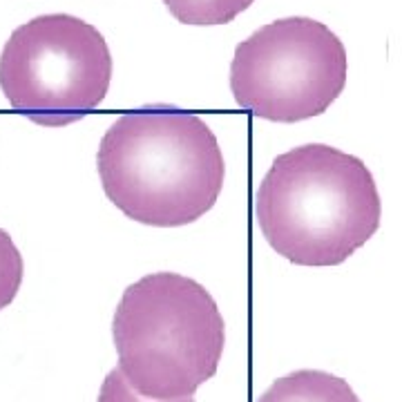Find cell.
Wrapping results in <instances>:
<instances>
[{
    "mask_svg": "<svg viewBox=\"0 0 402 402\" xmlns=\"http://www.w3.org/2000/svg\"><path fill=\"white\" fill-rule=\"evenodd\" d=\"M96 168L107 199L127 219L177 228L201 219L226 179V161L210 125L170 105L127 112L98 143Z\"/></svg>",
    "mask_w": 402,
    "mask_h": 402,
    "instance_id": "cell-1",
    "label": "cell"
},
{
    "mask_svg": "<svg viewBox=\"0 0 402 402\" xmlns=\"http://www.w3.org/2000/svg\"><path fill=\"white\" fill-rule=\"evenodd\" d=\"M268 246L297 266H338L378 233L382 199L360 156L326 143L277 155L255 194Z\"/></svg>",
    "mask_w": 402,
    "mask_h": 402,
    "instance_id": "cell-2",
    "label": "cell"
},
{
    "mask_svg": "<svg viewBox=\"0 0 402 402\" xmlns=\"http://www.w3.org/2000/svg\"><path fill=\"white\" fill-rule=\"evenodd\" d=\"M119 369L150 400L192 398L217 373L223 317L206 286L179 273H150L123 293L112 320Z\"/></svg>",
    "mask_w": 402,
    "mask_h": 402,
    "instance_id": "cell-3",
    "label": "cell"
},
{
    "mask_svg": "<svg viewBox=\"0 0 402 402\" xmlns=\"http://www.w3.org/2000/svg\"><path fill=\"white\" fill-rule=\"evenodd\" d=\"M112 54L94 25L45 14L11 31L0 54V90L16 112L61 127L98 107L110 90Z\"/></svg>",
    "mask_w": 402,
    "mask_h": 402,
    "instance_id": "cell-4",
    "label": "cell"
},
{
    "mask_svg": "<svg viewBox=\"0 0 402 402\" xmlns=\"http://www.w3.org/2000/svg\"><path fill=\"white\" fill-rule=\"evenodd\" d=\"M349 76L346 47L324 23L279 18L235 47L230 90L242 110L275 123L320 117Z\"/></svg>",
    "mask_w": 402,
    "mask_h": 402,
    "instance_id": "cell-5",
    "label": "cell"
},
{
    "mask_svg": "<svg viewBox=\"0 0 402 402\" xmlns=\"http://www.w3.org/2000/svg\"><path fill=\"white\" fill-rule=\"evenodd\" d=\"M255 402H360V398L333 373L302 369L275 380Z\"/></svg>",
    "mask_w": 402,
    "mask_h": 402,
    "instance_id": "cell-6",
    "label": "cell"
},
{
    "mask_svg": "<svg viewBox=\"0 0 402 402\" xmlns=\"http://www.w3.org/2000/svg\"><path fill=\"white\" fill-rule=\"evenodd\" d=\"M255 0H163L165 9L179 23L194 27L233 23Z\"/></svg>",
    "mask_w": 402,
    "mask_h": 402,
    "instance_id": "cell-7",
    "label": "cell"
},
{
    "mask_svg": "<svg viewBox=\"0 0 402 402\" xmlns=\"http://www.w3.org/2000/svg\"><path fill=\"white\" fill-rule=\"evenodd\" d=\"M25 275L23 255L7 230L0 228V310L14 302Z\"/></svg>",
    "mask_w": 402,
    "mask_h": 402,
    "instance_id": "cell-8",
    "label": "cell"
},
{
    "mask_svg": "<svg viewBox=\"0 0 402 402\" xmlns=\"http://www.w3.org/2000/svg\"><path fill=\"white\" fill-rule=\"evenodd\" d=\"M98 402H194L192 398H179V400H150L143 398L139 391L132 389V384L125 380L121 369H112L105 375L98 391Z\"/></svg>",
    "mask_w": 402,
    "mask_h": 402,
    "instance_id": "cell-9",
    "label": "cell"
}]
</instances>
